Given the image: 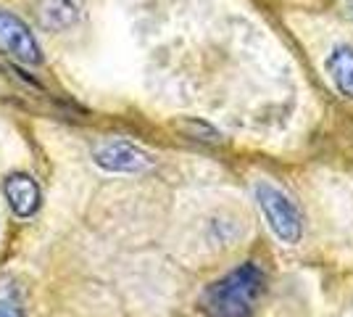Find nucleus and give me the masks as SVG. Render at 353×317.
<instances>
[{
    "label": "nucleus",
    "instance_id": "f257e3e1",
    "mask_svg": "<svg viewBox=\"0 0 353 317\" xmlns=\"http://www.w3.org/2000/svg\"><path fill=\"white\" fill-rule=\"evenodd\" d=\"M264 283V272L253 262H245L203 291L201 309L206 317H253Z\"/></svg>",
    "mask_w": 353,
    "mask_h": 317
},
{
    "label": "nucleus",
    "instance_id": "f03ea898",
    "mask_svg": "<svg viewBox=\"0 0 353 317\" xmlns=\"http://www.w3.org/2000/svg\"><path fill=\"white\" fill-rule=\"evenodd\" d=\"M256 198H259V206L264 211L266 222L274 230V236L282 243H298L303 236V220H301V211L295 206L290 198L282 193L280 188L269 185V182H259L256 185Z\"/></svg>",
    "mask_w": 353,
    "mask_h": 317
},
{
    "label": "nucleus",
    "instance_id": "7ed1b4c3",
    "mask_svg": "<svg viewBox=\"0 0 353 317\" xmlns=\"http://www.w3.org/2000/svg\"><path fill=\"white\" fill-rule=\"evenodd\" d=\"M92 159L95 164L105 169V172H117V175H134L143 172L153 164L145 151H140L130 140H101L92 148Z\"/></svg>",
    "mask_w": 353,
    "mask_h": 317
},
{
    "label": "nucleus",
    "instance_id": "20e7f679",
    "mask_svg": "<svg viewBox=\"0 0 353 317\" xmlns=\"http://www.w3.org/2000/svg\"><path fill=\"white\" fill-rule=\"evenodd\" d=\"M0 53H6L8 59L21 61V64H40L43 61V50L37 46L30 27L8 11H0Z\"/></svg>",
    "mask_w": 353,
    "mask_h": 317
},
{
    "label": "nucleus",
    "instance_id": "39448f33",
    "mask_svg": "<svg viewBox=\"0 0 353 317\" xmlns=\"http://www.w3.org/2000/svg\"><path fill=\"white\" fill-rule=\"evenodd\" d=\"M3 193H6V201L14 209L16 217H32L34 211L40 209V188H37V182L32 180L30 175L16 172L11 177H6Z\"/></svg>",
    "mask_w": 353,
    "mask_h": 317
},
{
    "label": "nucleus",
    "instance_id": "423d86ee",
    "mask_svg": "<svg viewBox=\"0 0 353 317\" xmlns=\"http://www.w3.org/2000/svg\"><path fill=\"white\" fill-rule=\"evenodd\" d=\"M79 19V8L72 0H40L37 3V21L43 30L63 32L74 27Z\"/></svg>",
    "mask_w": 353,
    "mask_h": 317
},
{
    "label": "nucleus",
    "instance_id": "0eeeda50",
    "mask_svg": "<svg viewBox=\"0 0 353 317\" xmlns=\"http://www.w3.org/2000/svg\"><path fill=\"white\" fill-rule=\"evenodd\" d=\"M327 72L332 77L335 88L345 98H353V48L351 46L332 48V53L327 59Z\"/></svg>",
    "mask_w": 353,
    "mask_h": 317
},
{
    "label": "nucleus",
    "instance_id": "6e6552de",
    "mask_svg": "<svg viewBox=\"0 0 353 317\" xmlns=\"http://www.w3.org/2000/svg\"><path fill=\"white\" fill-rule=\"evenodd\" d=\"M0 317H24V296L11 278H0Z\"/></svg>",
    "mask_w": 353,
    "mask_h": 317
},
{
    "label": "nucleus",
    "instance_id": "1a4fd4ad",
    "mask_svg": "<svg viewBox=\"0 0 353 317\" xmlns=\"http://www.w3.org/2000/svg\"><path fill=\"white\" fill-rule=\"evenodd\" d=\"M345 8H348V16L353 19V0H348V6H345Z\"/></svg>",
    "mask_w": 353,
    "mask_h": 317
}]
</instances>
